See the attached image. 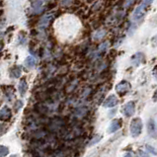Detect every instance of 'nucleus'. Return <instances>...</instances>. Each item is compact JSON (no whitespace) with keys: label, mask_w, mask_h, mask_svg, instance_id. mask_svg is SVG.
I'll return each mask as SVG.
<instances>
[{"label":"nucleus","mask_w":157,"mask_h":157,"mask_svg":"<svg viewBox=\"0 0 157 157\" xmlns=\"http://www.w3.org/2000/svg\"><path fill=\"white\" fill-rule=\"evenodd\" d=\"M36 58L34 56H28L27 58H26V61H25V65L27 67H29V68H31V67H34L36 65Z\"/></svg>","instance_id":"4468645a"},{"label":"nucleus","mask_w":157,"mask_h":157,"mask_svg":"<svg viewBox=\"0 0 157 157\" xmlns=\"http://www.w3.org/2000/svg\"><path fill=\"white\" fill-rule=\"evenodd\" d=\"M107 48H108V43H107V42H105V43H103L102 44H100V46H99V51L103 52V51H106Z\"/></svg>","instance_id":"f3484780"},{"label":"nucleus","mask_w":157,"mask_h":157,"mask_svg":"<svg viewBox=\"0 0 157 157\" xmlns=\"http://www.w3.org/2000/svg\"><path fill=\"white\" fill-rule=\"evenodd\" d=\"M100 139H101V137H100V135H96V137H94L93 139L90 141V143H89V145H93V144H95V143L98 142V141L100 140Z\"/></svg>","instance_id":"a211bd4d"},{"label":"nucleus","mask_w":157,"mask_h":157,"mask_svg":"<svg viewBox=\"0 0 157 157\" xmlns=\"http://www.w3.org/2000/svg\"><path fill=\"white\" fill-rule=\"evenodd\" d=\"M9 153V150L6 146L0 145V157H5Z\"/></svg>","instance_id":"dca6fc26"},{"label":"nucleus","mask_w":157,"mask_h":157,"mask_svg":"<svg viewBox=\"0 0 157 157\" xmlns=\"http://www.w3.org/2000/svg\"><path fill=\"white\" fill-rule=\"evenodd\" d=\"M21 72H22V67L21 66H15L12 67V69L10 70V74H11L12 77L18 78L21 76Z\"/></svg>","instance_id":"ddd939ff"},{"label":"nucleus","mask_w":157,"mask_h":157,"mask_svg":"<svg viewBox=\"0 0 157 157\" xmlns=\"http://www.w3.org/2000/svg\"><path fill=\"white\" fill-rule=\"evenodd\" d=\"M19 42H20V44H26V42H27V38H26V37H24V36H22V37L20 36Z\"/></svg>","instance_id":"412c9836"},{"label":"nucleus","mask_w":157,"mask_h":157,"mask_svg":"<svg viewBox=\"0 0 157 157\" xmlns=\"http://www.w3.org/2000/svg\"><path fill=\"white\" fill-rule=\"evenodd\" d=\"M146 148L148 149L149 152H151L152 154H154V155H157V151L152 147V146H150V145H146Z\"/></svg>","instance_id":"aec40b11"},{"label":"nucleus","mask_w":157,"mask_h":157,"mask_svg":"<svg viewBox=\"0 0 157 157\" xmlns=\"http://www.w3.org/2000/svg\"><path fill=\"white\" fill-rule=\"evenodd\" d=\"M144 59V56H143L141 52H137L134 56H132V64L133 66H138L141 62Z\"/></svg>","instance_id":"9d476101"},{"label":"nucleus","mask_w":157,"mask_h":157,"mask_svg":"<svg viewBox=\"0 0 157 157\" xmlns=\"http://www.w3.org/2000/svg\"><path fill=\"white\" fill-rule=\"evenodd\" d=\"M138 157H149V156L147 155V153L144 152V151L139 150L138 151Z\"/></svg>","instance_id":"393cba45"},{"label":"nucleus","mask_w":157,"mask_h":157,"mask_svg":"<svg viewBox=\"0 0 157 157\" xmlns=\"http://www.w3.org/2000/svg\"><path fill=\"white\" fill-rule=\"evenodd\" d=\"M125 157H132V155L130 153H127V154L125 155Z\"/></svg>","instance_id":"c756f323"},{"label":"nucleus","mask_w":157,"mask_h":157,"mask_svg":"<svg viewBox=\"0 0 157 157\" xmlns=\"http://www.w3.org/2000/svg\"><path fill=\"white\" fill-rule=\"evenodd\" d=\"M151 44H152L153 46H157V35L154 36L152 39H151Z\"/></svg>","instance_id":"5701e85b"},{"label":"nucleus","mask_w":157,"mask_h":157,"mask_svg":"<svg viewBox=\"0 0 157 157\" xmlns=\"http://www.w3.org/2000/svg\"><path fill=\"white\" fill-rule=\"evenodd\" d=\"M1 49H2V43H0V51H1Z\"/></svg>","instance_id":"2f4dec72"},{"label":"nucleus","mask_w":157,"mask_h":157,"mask_svg":"<svg viewBox=\"0 0 157 157\" xmlns=\"http://www.w3.org/2000/svg\"><path fill=\"white\" fill-rule=\"evenodd\" d=\"M62 5H64V6H68L71 3V0H65V1H61Z\"/></svg>","instance_id":"a878e982"},{"label":"nucleus","mask_w":157,"mask_h":157,"mask_svg":"<svg viewBox=\"0 0 157 157\" xmlns=\"http://www.w3.org/2000/svg\"><path fill=\"white\" fill-rule=\"evenodd\" d=\"M135 111V105L133 102H129L125 105L124 107V114L125 117H132L134 114Z\"/></svg>","instance_id":"20e7f679"},{"label":"nucleus","mask_w":157,"mask_h":157,"mask_svg":"<svg viewBox=\"0 0 157 157\" xmlns=\"http://www.w3.org/2000/svg\"><path fill=\"white\" fill-rule=\"evenodd\" d=\"M10 157H20V156L17 155V154H14V155H12V156H10Z\"/></svg>","instance_id":"7c9ffc66"},{"label":"nucleus","mask_w":157,"mask_h":157,"mask_svg":"<svg viewBox=\"0 0 157 157\" xmlns=\"http://www.w3.org/2000/svg\"><path fill=\"white\" fill-rule=\"evenodd\" d=\"M12 116V112L8 107H3L0 111V121H8Z\"/></svg>","instance_id":"0eeeda50"},{"label":"nucleus","mask_w":157,"mask_h":157,"mask_svg":"<svg viewBox=\"0 0 157 157\" xmlns=\"http://www.w3.org/2000/svg\"><path fill=\"white\" fill-rule=\"evenodd\" d=\"M118 103H119V100H118L117 97L115 95H111L104 101L103 106L106 107V108H112V107L116 106Z\"/></svg>","instance_id":"39448f33"},{"label":"nucleus","mask_w":157,"mask_h":157,"mask_svg":"<svg viewBox=\"0 0 157 157\" xmlns=\"http://www.w3.org/2000/svg\"><path fill=\"white\" fill-rule=\"evenodd\" d=\"M152 1H153V0H144V5L146 6V5L151 4V3H152Z\"/></svg>","instance_id":"cd10ccee"},{"label":"nucleus","mask_w":157,"mask_h":157,"mask_svg":"<svg viewBox=\"0 0 157 157\" xmlns=\"http://www.w3.org/2000/svg\"><path fill=\"white\" fill-rule=\"evenodd\" d=\"M121 125H122L121 120H114V121L111 123V125H110V127H109V129H108V132H111V133L117 132L118 130H120Z\"/></svg>","instance_id":"9b49d317"},{"label":"nucleus","mask_w":157,"mask_h":157,"mask_svg":"<svg viewBox=\"0 0 157 157\" xmlns=\"http://www.w3.org/2000/svg\"><path fill=\"white\" fill-rule=\"evenodd\" d=\"M22 106H23V102L22 101H17L16 104H15V106H14L15 111H18V110H19Z\"/></svg>","instance_id":"6ab92c4d"},{"label":"nucleus","mask_w":157,"mask_h":157,"mask_svg":"<svg viewBox=\"0 0 157 157\" xmlns=\"http://www.w3.org/2000/svg\"><path fill=\"white\" fill-rule=\"evenodd\" d=\"M105 34H106V31L105 30H98L93 34V39L95 41L101 40V39L105 36Z\"/></svg>","instance_id":"2eb2a0df"},{"label":"nucleus","mask_w":157,"mask_h":157,"mask_svg":"<svg viewBox=\"0 0 157 157\" xmlns=\"http://www.w3.org/2000/svg\"><path fill=\"white\" fill-rule=\"evenodd\" d=\"M142 130V121L139 118H135L130 123V132L133 137H138Z\"/></svg>","instance_id":"f257e3e1"},{"label":"nucleus","mask_w":157,"mask_h":157,"mask_svg":"<svg viewBox=\"0 0 157 157\" xmlns=\"http://www.w3.org/2000/svg\"><path fill=\"white\" fill-rule=\"evenodd\" d=\"M147 129H148V133H149V135H150V137H157V127H156V125H155V122H154V120L150 119L148 121Z\"/></svg>","instance_id":"423d86ee"},{"label":"nucleus","mask_w":157,"mask_h":157,"mask_svg":"<svg viewBox=\"0 0 157 157\" xmlns=\"http://www.w3.org/2000/svg\"><path fill=\"white\" fill-rule=\"evenodd\" d=\"M32 10L35 14L41 13L44 10V0H36L32 5Z\"/></svg>","instance_id":"1a4fd4ad"},{"label":"nucleus","mask_w":157,"mask_h":157,"mask_svg":"<svg viewBox=\"0 0 157 157\" xmlns=\"http://www.w3.org/2000/svg\"><path fill=\"white\" fill-rule=\"evenodd\" d=\"M28 90V84H27V81H26L25 78H22L19 83V92L21 94V96H24L26 92Z\"/></svg>","instance_id":"f8f14e48"},{"label":"nucleus","mask_w":157,"mask_h":157,"mask_svg":"<svg viewBox=\"0 0 157 157\" xmlns=\"http://www.w3.org/2000/svg\"><path fill=\"white\" fill-rule=\"evenodd\" d=\"M5 130H6V127H5V125H0V137L4 134Z\"/></svg>","instance_id":"4be33fe9"},{"label":"nucleus","mask_w":157,"mask_h":157,"mask_svg":"<svg viewBox=\"0 0 157 157\" xmlns=\"http://www.w3.org/2000/svg\"><path fill=\"white\" fill-rule=\"evenodd\" d=\"M153 99H154V101L157 102V89H156V91H155V93H154V96H153Z\"/></svg>","instance_id":"c85d7f7f"},{"label":"nucleus","mask_w":157,"mask_h":157,"mask_svg":"<svg viewBox=\"0 0 157 157\" xmlns=\"http://www.w3.org/2000/svg\"><path fill=\"white\" fill-rule=\"evenodd\" d=\"M153 75H154V77L157 79V65L154 67V69H153Z\"/></svg>","instance_id":"bb28decb"},{"label":"nucleus","mask_w":157,"mask_h":157,"mask_svg":"<svg viewBox=\"0 0 157 157\" xmlns=\"http://www.w3.org/2000/svg\"><path fill=\"white\" fill-rule=\"evenodd\" d=\"M130 90V84L125 80L121 81V82H120L119 84H117L116 86V91L120 95H124V94H125L127 92H129Z\"/></svg>","instance_id":"f03ea898"},{"label":"nucleus","mask_w":157,"mask_h":157,"mask_svg":"<svg viewBox=\"0 0 157 157\" xmlns=\"http://www.w3.org/2000/svg\"><path fill=\"white\" fill-rule=\"evenodd\" d=\"M135 0H127L125 3V7H130L132 3H134Z\"/></svg>","instance_id":"b1692460"},{"label":"nucleus","mask_w":157,"mask_h":157,"mask_svg":"<svg viewBox=\"0 0 157 157\" xmlns=\"http://www.w3.org/2000/svg\"><path fill=\"white\" fill-rule=\"evenodd\" d=\"M144 14H145V5L141 4L134 10V13H133V18H134L135 20H140L141 18L144 16Z\"/></svg>","instance_id":"6e6552de"},{"label":"nucleus","mask_w":157,"mask_h":157,"mask_svg":"<svg viewBox=\"0 0 157 157\" xmlns=\"http://www.w3.org/2000/svg\"><path fill=\"white\" fill-rule=\"evenodd\" d=\"M52 18H54V14H51V13L46 14V15H44V16L40 20V23H39V28H40L41 30H44V29H46V28L49 26V22L51 21Z\"/></svg>","instance_id":"7ed1b4c3"}]
</instances>
